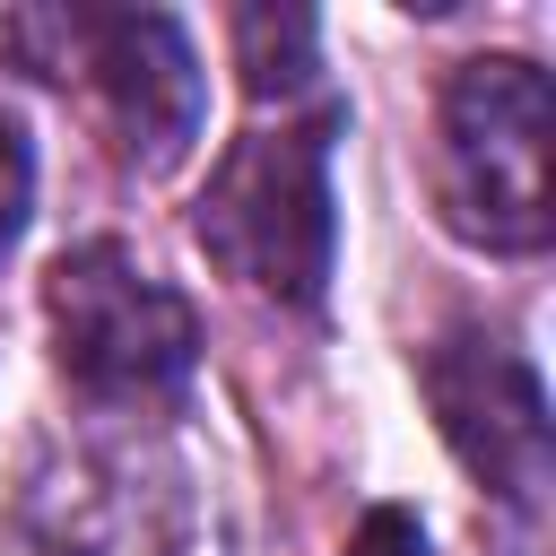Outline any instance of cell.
Wrapping results in <instances>:
<instances>
[{
	"mask_svg": "<svg viewBox=\"0 0 556 556\" xmlns=\"http://www.w3.org/2000/svg\"><path fill=\"white\" fill-rule=\"evenodd\" d=\"M35 26L61 35V52L43 70L78 78L104 104V122L139 174H165L200 139V61L165 9H52Z\"/></svg>",
	"mask_w": 556,
	"mask_h": 556,
	"instance_id": "obj_5",
	"label": "cell"
},
{
	"mask_svg": "<svg viewBox=\"0 0 556 556\" xmlns=\"http://www.w3.org/2000/svg\"><path fill=\"white\" fill-rule=\"evenodd\" d=\"M547 78L521 52L460 61L443 78V148H434V200L443 226L478 252H539L556 235L547 191Z\"/></svg>",
	"mask_w": 556,
	"mask_h": 556,
	"instance_id": "obj_2",
	"label": "cell"
},
{
	"mask_svg": "<svg viewBox=\"0 0 556 556\" xmlns=\"http://www.w3.org/2000/svg\"><path fill=\"white\" fill-rule=\"evenodd\" d=\"M339 556H426V530H417V513H400V504H374Z\"/></svg>",
	"mask_w": 556,
	"mask_h": 556,
	"instance_id": "obj_9",
	"label": "cell"
},
{
	"mask_svg": "<svg viewBox=\"0 0 556 556\" xmlns=\"http://www.w3.org/2000/svg\"><path fill=\"white\" fill-rule=\"evenodd\" d=\"M43 321H52L61 374L104 408H139V400L182 391L191 356H200L191 304L156 269H139L122 243H70L43 269Z\"/></svg>",
	"mask_w": 556,
	"mask_h": 556,
	"instance_id": "obj_3",
	"label": "cell"
},
{
	"mask_svg": "<svg viewBox=\"0 0 556 556\" xmlns=\"http://www.w3.org/2000/svg\"><path fill=\"white\" fill-rule=\"evenodd\" d=\"M330 139H339V104H321L304 122H261L200 182L191 235H200V252L235 287H252L269 304H321L330 243H339V217H330Z\"/></svg>",
	"mask_w": 556,
	"mask_h": 556,
	"instance_id": "obj_1",
	"label": "cell"
},
{
	"mask_svg": "<svg viewBox=\"0 0 556 556\" xmlns=\"http://www.w3.org/2000/svg\"><path fill=\"white\" fill-rule=\"evenodd\" d=\"M26 200H35V156H26V139H17V122L0 113V252L17 243V226H26Z\"/></svg>",
	"mask_w": 556,
	"mask_h": 556,
	"instance_id": "obj_8",
	"label": "cell"
},
{
	"mask_svg": "<svg viewBox=\"0 0 556 556\" xmlns=\"http://www.w3.org/2000/svg\"><path fill=\"white\" fill-rule=\"evenodd\" d=\"M426 400H434V426L452 443V460L504 495V504H539L547 486V391L539 374L521 365V348L486 339V330H443L417 365Z\"/></svg>",
	"mask_w": 556,
	"mask_h": 556,
	"instance_id": "obj_6",
	"label": "cell"
},
{
	"mask_svg": "<svg viewBox=\"0 0 556 556\" xmlns=\"http://www.w3.org/2000/svg\"><path fill=\"white\" fill-rule=\"evenodd\" d=\"M35 556H208L200 478L165 434H87L26 486Z\"/></svg>",
	"mask_w": 556,
	"mask_h": 556,
	"instance_id": "obj_4",
	"label": "cell"
},
{
	"mask_svg": "<svg viewBox=\"0 0 556 556\" xmlns=\"http://www.w3.org/2000/svg\"><path fill=\"white\" fill-rule=\"evenodd\" d=\"M235 70H243L252 104L304 96L313 70H321V26L304 9H235Z\"/></svg>",
	"mask_w": 556,
	"mask_h": 556,
	"instance_id": "obj_7",
	"label": "cell"
}]
</instances>
